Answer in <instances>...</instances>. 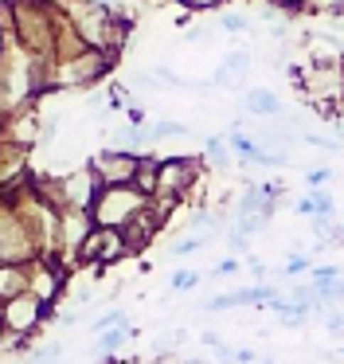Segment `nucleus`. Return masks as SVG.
Listing matches in <instances>:
<instances>
[{
    "mask_svg": "<svg viewBox=\"0 0 344 364\" xmlns=\"http://www.w3.org/2000/svg\"><path fill=\"white\" fill-rule=\"evenodd\" d=\"M67 12L70 28L78 32V40L86 48H98V51H109L117 55L125 43V32H129V20H122V12L109 9V4H94V0H67L59 4Z\"/></svg>",
    "mask_w": 344,
    "mask_h": 364,
    "instance_id": "nucleus-1",
    "label": "nucleus"
},
{
    "mask_svg": "<svg viewBox=\"0 0 344 364\" xmlns=\"http://www.w3.org/2000/svg\"><path fill=\"white\" fill-rule=\"evenodd\" d=\"M114 59L117 55L98 51V48H82V51H75V55L51 59V90H86V87H94L98 79L109 75Z\"/></svg>",
    "mask_w": 344,
    "mask_h": 364,
    "instance_id": "nucleus-2",
    "label": "nucleus"
},
{
    "mask_svg": "<svg viewBox=\"0 0 344 364\" xmlns=\"http://www.w3.org/2000/svg\"><path fill=\"white\" fill-rule=\"evenodd\" d=\"M145 204H149V196H141L133 184H102V192L90 204V220H94V228H117L122 231Z\"/></svg>",
    "mask_w": 344,
    "mask_h": 364,
    "instance_id": "nucleus-3",
    "label": "nucleus"
},
{
    "mask_svg": "<svg viewBox=\"0 0 344 364\" xmlns=\"http://www.w3.org/2000/svg\"><path fill=\"white\" fill-rule=\"evenodd\" d=\"M43 309H47V301H39L31 290H23V294H16V298H8L4 306H0V325H4V333L28 337V333L43 321Z\"/></svg>",
    "mask_w": 344,
    "mask_h": 364,
    "instance_id": "nucleus-4",
    "label": "nucleus"
},
{
    "mask_svg": "<svg viewBox=\"0 0 344 364\" xmlns=\"http://www.w3.org/2000/svg\"><path fill=\"white\" fill-rule=\"evenodd\" d=\"M195 181V161L192 157H164L156 168V196L153 200H184Z\"/></svg>",
    "mask_w": 344,
    "mask_h": 364,
    "instance_id": "nucleus-5",
    "label": "nucleus"
},
{
    "mask_svg": "<svg viewBox=\"0 0 344 364\" xmlns=\"http://www.w3.org/2000/svg\"><path fill=\"white\" fill-rule=\"evenodd\" d=\"M137 161L141 153H129V149H102L98 157H90V168L98 173L102 184H129L133 173H137Z\"/></svg>",
    "mask_w": 344,
    "mask_h": 364,
    "instance_id": "nucleus-6",
    "label": "nucleus"
},
{
    "mask_svg": "<svg viewBox=\"0 0 344 364\" xmlns=\"http://www.w3.org/2000/svg\"><path fill=\"white\" fill-rule=\"evenodd\" d=\"M247 71H250V51L235 48L223 55V63H219V71L211 82H215V87H227V90H247L242 87V82H247Z\"/></svg>",
    "mask_w": 344,
    "mask_h": 364,
    "instance_id": "nucleus-7",
    "label": "nucleus"
},
{
    "mask_svg": "<svg viewBox=\"0 0 344 364\" xmlns=\"http://www.w3.org/2000/svg\"><path fill=\"white\" fill-rule=\"evenodd\" d=\"M242 114H250V118H281L286 102L270 87H247L242 90Z\"/></svg>",
    "mask_w": 344,
    "mask_h": 364,
    "instance_id": "nucleus-8",
    "label": "nucleus"
},
{
    "mask_svg": "<svg viewBox=\"0 0 344 364\" xmlns=\"http://www.w3.org/2000/svg\"><path fill=\"white\" fill-rule=\"evenodd\" d=\"M28 290V262H0V301Z\"/></svg>",
    "mask_w": 344,
    "mask_h": 364,
    "instance_id": "nucleus-9",
    "label": "nucleus"
},
{
    "mask_svg": "<svg viewBox=\"0 0 344 364\" xmlns=\"http://www.w3.org/2000/svg\"><path fill=\"white\" fill-rule=\"evenodd\" d=\"M145 129H149V141H164V137H184V134H192V129L184 126V122H176V118H156V122H145Z\"/></svg>",
    "mask_w": 344,
    "mask_h": 364,
    "instance_id": "nucleus-10",
    "label": "nucleus"
},
{
    "mask_svg": "<svg viewBox=\"0 0 344 364\" xmlns=\"http://www.w3.org/2000/svg\"><path fill=\"white\" fill-rule=\"evenodd\" d=\"M203 157H208L215 168H231L235 165V149L227 145V137H208V141H203Z\"/></svg>",
    "mask_w": 344,
    "mask_h": 364,
    "instance_id": "nucleus-11",
    "label": "nucleus"
},
{
    "mask_svg": "<svg viewBox=\"0 0 344 364\" xmlns=\"http://www.w3.org/2000/svg\"><path fill=\"white\" fill-rule=\"evenodd\" d=\"M129 337H133L129 321H125V325H114V329L98 333V353H102V356H109V353H114V348H122V345H125V341H129Z\"/></svg>",
    "mask_w": 344,
    "mask_h": 364,
    "instance_id": "nucleus-12",
    "label": "nucleus"
},
{
    "mask_svg": "<svg viewBox=\"0 0 344 364\" xmlns=\"http://www.w3.org/2000/svg\"><path fill=\"white\" fill-rule=\"evenodd\" d=\"M223 32H231V36H242V32H254V16H247V12H219V20H215Z\"/></svg>",
    "mask_w": 344,
    "mask_h": 364,
    "instance_id": "nucleus-13",
    "label": "nucleus"
},
{
    "mask_svg": "<svg viewBox=\"0 0 344 364\" xmlns=\"http://www.w3.org/2000/svg\"><path fill=\"white\" fill-rule=\"evenodd\" d=\"M309 200H313V215H336V200L328 188H313Z\"/></svg>",
    "mask_w": 344,
    "mask_h": 364,
    "instance_id": "nucleus-14",
    "label": "nucleus"
},
{
    "mask_svg": "<svg viewBox=\"0 0 344 364\" xmlns=\"http://www.w3.org/2000/svg\"><path fill=\"white\" fill-rule=\"evenodd\" d=\"M211 243V235H188V239H180V243H172V259H188L192 251H200V247H208Z\"/></svg>",
    "mask_w": 344,
    "mask_h": 364,
    "instance_id": "nucleus-15",
    "label": "nucleus"
},
{
    "mask_svg": "<svg viewBox=\"0 0 344 364\" xmlns=\"http://www.w3.org/2000/svg\"><path fill=\"white\" fill-rule=\"evenodd\" d=\"M200 270H176V274H172V290L176 294H188V290H195V286H200Z\"/></svg>",
    "mask_w": 344,
    "mask_h": 364,
    "instance_id": "nucleus-16",
    "label": "nucleus"
},
{
    "mask_svg": "<svg viewBox=\"0 0 344 364\" xmlns=\"http://www.w3.org/2000/svg\"><path fill=\"white\" fill-rule=\"evenodd\" d=\"M235 231H242V235H258V231H266V215H258V212L239 215V220H235Z\"/></svg>",
    "mask_w": 344,
    "mask_h": 364,
    "instance_id": "nucleus-17",
    "label": "nucleus"
},
{
    "mask_svg": "<svg viewBox=\"0 0 344 364\" xmlns=\"http://www.w3.org/2000/svg\"><path fill=\"white\" fill-rule=\"evenodd\" d=\"M309 12H328V16H344V0H305Z\"/></svg>",
    "mask_w": 344,
    "mask_h": 364,
    "instance_id": "nucleus-18",
    "label": "nucleus"
},
{
    "mask_svg": "<svg viewBox=\"0 0 344 364\" xmlns=\"http://www.w3.org/2000/svg\"><path fill=\"white\" fill-rule=\"evenodd\" d=\"M114 325H125V309H106V314L94 321V333H106V329H114Z\"/></svg>",
    "mask_w": 344,
    "mask_h": 364,
    "instance_id": "nucleus-19",
    "label": "nucleus"
},
{
    "mask_svg": "<svg viewBox=\"0 0 344 364\" xmlns=\"http://www.w3.org/2000/svg\"><path fill=\"white\" fill-rule=\"evenodd\" d=\"M59 356H63V345H47L39 353H31L28 364H59Z\"/></svg>",
    "mask_w": 344,
    "mask_h": 364,
    "instance_id": "nucleus-20",
    "label": "nucleus"
},
{
    "mask_svg": "<svg viewBox=\"0 0 344 364\" xmlns=\"http://www.w3.org/2000/svg\"><path fill=\"white\" fill-rule=\"evenodd\" d=\"M305 270H313V259H309V255H294V259L286 262V278L305 274Z\"/></svg>",
    "mask_w": 344,
    "mask_h": 364,
    "instance_id": "nucleus-21",
    "label": "nucleus"
},
{
    "mask_svg": "<svg viewBox=\"0 0 344 364\" xmlns=\"http://www.w3.org/2000/svg\"><path fill=\"white\" fill-rule=\"evenodd\" d=\"M305 181H309V188H325V184L333 181V168H309Z\"/></svg>",
    "mask_w": 344,
    "mask_h": 364,
    "instance_id": "nucleus-22",
    "label": "nucleus"
},
{
    "mask_svg": "<svg viewBox=\"0 0 344 364\" xmlns=\"http://www.w3.org/2000/svg\"><path fill=\"white\" fill-rule=\"evenodd\" d=\"M325 329L333 333V337H340L344 333V314H325Z\"/></svg>",
    "mask_w": 344,
    "mask_h": 364,
    "instance_id": "nucleus-23",
    "label": "nucleus"
},
{
    "mask_svg": "<svg viewBox=\"0 0 344 364\" xmlns=\"http://www.w3.org/2000/svg\"><path fill=\"white\" fill-rule=\"evenodd\" d=\"M247 239H250V235H242V231H227V243H231V251H247Z\"/></svg>",
    "mask_w": 344,
    "mask_h": 364,
    "instance_id": "nucleus-24",
    "label": "nucleus"
},
{
    "mask_svg": "<svg viewBox=\"0 0 344 364\" xmlns=\"http://www.w3.org/2000/svg\"><path fill=\"white\" fill-rule=\"evenodd\" d=\"M235 364H254V348H239V353H235Z\"/></svg>",
    "mask_w": 344,
    "mask_h": 364,
    "instance_id": "nucleus-25",
    "label": "nucleus"
},
{
    "mask_svg": "<svg viewBox=\"0 0 344 364\" xmlns=\"http://www.w3.org/2000/svg\"><path fill=\"white\" fill-rule=\"evenodd\" d=\"M235 270H239V262L227 259V262H219V267H215V274H235Z\"/></svg>",
    "mask_w": 344,
    "mask_h": 364,
    "instance_id": "nucleus-26",
    "label": "nucleus"
},
{
    "mask_svg": "<svg viewBox=\"0 0 344 364\" xmlns=\"http://www.w3.org/2000/svg\"><path fill=\"white\" fill-rule=\"evenodd\" d=\"M203 345L219 348V345H223V341H219V333H215V329H203Z\"/></svg>",
    "mask_w": 344,
    "mask_h": 364,
    "instance_id": "nucleus-27",
    "label": "nucleus"
},
{
    "mask_svg": "<svg viewBox=\"0 0 344 364\" xmlns=\"http://www.w3.org/2000/svg\"><path fill=\"white\" fill-rule=\"evenodd\" d=\"M180 4H188V9H211V4H219V0H180Z\"/></svg>",
    "mask_w": 344,
    "mask_h": 364,
    "instance_id": "nucleus-28",
    "label": "nucleus"
},
{
    "mask_svg": "<svg viewBox=\"0 0 344 364\" xmlns=\"http://www.w3.org/2000/svg\"><path fill=\"white\" fill-rule=\"evenodd\" d=\"M75 321H78V314H75V309H67V314H59V325H67V329H70Z\"/></svg>",
    "mask_w": 344,
    "mask_h": 364,
    "instance_id": "nucleus-29",
    "label": "nucleus"
},
{
    "mask_svg": "<svg viewBox=\"0 0 344 364\" xmlns=\"http://www.w3.org/2000/svg\"><path fill=\"white\" fill-rule=\"evenodd\" d=\"M8 43H12V40H8V36H4V32H0V51H4V48H8Z\"/></svg>",
    "mask_w": 344,
    "mask_h": 364,
    "instance_id": "nucleus-30",
    "label": "nucleus"
},
{
    "mask_svg": "<svg viewBox=\"0 0 344 364\" xmlns=\"http://www.w3.org/2000/svg\"><path fill=\"white\" fill-rule=\"evenodd\" d=\"M184 364H203V360H184Z\"/></svg>",
    "mask_w": 344,
    "mask_h": 364,
    "instance_id": "nucleus-31",
    "label": "nucleus"
}]
</instances>
